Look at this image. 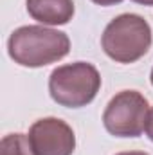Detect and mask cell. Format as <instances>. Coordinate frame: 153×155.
Wrapping results in <instances>:
<instances>
[{
	"instance_id": "6da1fadb",
	"label": "cell",
	"mask_w": 153,
	"mask_h": 155,
	"mask_svg": "<svg viewBox=\"0 0 153 155\" xmlns=\"http://www.w3.org/2000/svg\"><path fill=\"white\" fill-rule=\"evenodd\" d=\"M7 51L15 63L38 69L65 58L70 51V40L65 33L45 25H24L11 33Z\"/></svg>"
},
{
	"instance_id": "7a4b0ae2",
	"label": "cell",
	"mask_w": 153,
	"mask_h": 155,
	"mask_svg": "<svg viewBox=\"0 0 153 155\" xmlns=\"http://www.w3.org/2000/svg\"><path fill=\"white\" fill-rule=\"evenodd\" d=\"M101 45L110 60L117 63H133L150 51L151 27L141 15H119L105 27Z\"/></svg>"
},
{
	"instance_id": "3957f363",
	"label": "cell",
	"mask_w": 153,
	"mask_h": 155,
	"mask_svg": "<svg viewBox=\"0 0 153 155\" xmlns=\"http://www.w3.org/2000/svg\"><path fill=\"white\" fill-rule=\"evenodd\" d=\"M101 88V76L92 63L76 61L61 65L49 78L50 97L67 108H81L92 103Z\"/></svg>"
},
{
	"instance_id": "277c9868",
	"label": "cell",
	"mask_w": 153,
	"mask_h": 155,
	"mask_svg": "<svg viewBox=\"0 0 153 155\" xmlns=\"http://www.w3.org/2000/svg\"><path fill=\"white\" fill-rule=\"evenodd\" d=\"M150 112L148 99L137 90H122L115 94L105 108L103 124L115 137H139L144 132Z\"/></svg>"
},
{
	"instance_id": "5b68a950",
	"label": "cell",
	"mask_w": 153,
	"mask_h": 155,
	"mask_svg": "<svg viewBox=\"0 0 153 155\" xmlns=\"http://www.w3.org/2000/svg\"><path fill=\"white\" fill-rule=\"evenodd\" d=\"M27 137L34 155H72L76 150L72 128L58 117L38 119L29 128Z\"/></svg>"
},
{
	"instance_id": "8992f818",
	"label": "cell",
	"mask_w": 153,
	"mask_h": 155,
	"mask_svg": "<svg viewBox=\"0 0 153 155\" xmlns=\"http://www.w3.org/2000/svg\"><path fill=\"white\" fill-rule=\"evenodd\" d=\"M27 13L43 25H65L74 16L72 0H27Z\"/></svg>"
},
{
	"instance_id": "52a82bcc",
	"label": "cell",
	"mask_w": 153,
	"mask_h": 155,
	"mask_svg": "<svg viewBox=\"0 0 153 155\" xmlns=\"http://www.w3.org/2000/svg\"><path fill=\"white\" fill-rule=\"evenodd\" d=\"M0 155H34L29 137L24 134H9L0 143Z\"/></svg>"
},
{
	"instance_id": "ba28073f",
	"label": "cell",
	"mask_w": 153,
	"mask_h": 155,
	"mask_svg": "<svg viewBox=\"0 0 153 155\" xmlns=\"http://www.w3.org/2000/svg\"><path fill=\"white\" fill-rule=\"evenodd\" d=\"M144 132L146 135L150 137V141H153V107L148 112V117H146V126H144Z\"/></svg>"
},
{
	"instance_id": "9c48e42d",
	"label": "cell",
	"mask_w": 153,
	"mask_h": 155,
	"mask_svg": "<svg viewBox=\"0 0 153 155\" xmlns=\"http://www.w3.org/2000/svg\"><path fill=\"white\" fill-rule=\"evenodd\" d=\"M94 4L97 5H103V7H108V5H115V4H121L122 0H92Z\"/></svg>"
},
{
	"instance_id": "30bf717a",
	"label": "cell",
	"mask_w": 153,
	"mask_h": 155,
	"mask_svg": "<svg viewBox=\"0 0 153 155\" xmlns=\"http://www.w3.org/2000/svg\"><path fill=\"white\" fill-rule=\"evenodd\" d=\"M135 4H141V5H153V0H132Z\"/></svg>"
},
{
	"instance_id": "8fae6325",
	"label": "cell",
	"mask_w": 153,
	"mask_h": 155,
	"mask_svg": "<svg viewBox=\"0 0 153 155\" xmlns=\"http://www.w3.org/2000/svg\"><path fill=\"white\" fill-rule=\"evenodd\" d=\"M115 155H148V153H144V152H121V153Z\"/></svg>"
},
{
	"instance_id": "7c38bea8",
	"label": "cell",
	"mask_w": 153,
	"mask_h": 155,
	"mask_svg": "<svg viewBox=\"0 0 153 155\" xmlns=\"http://www.w3.org/2000/svg\"><path fill=\"white\" fill-rule=\"evenodd\" d=\"M150 79H151V85H153V69H151V76H150Z\"/></svg>"
}]
</instances>
